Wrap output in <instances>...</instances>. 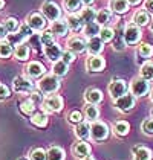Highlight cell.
<instances>
[{"label":"cell","mask_w":153,"mask_h":160,"mask_svg":"<svg viewBox=\"0 0 153 160\" xmlns=\"http://www.w3.org/2000/svg\"><path fill=\"white\" fill-rule=\"evenodd\" d=\"M58 88H60V81H58V78L55 75H46L38 82V90L41 93H46V95L55 93Z\"/></svg>","instance_id":"1"},{"label":"cell","mask_w":153,"mask_h":160,"mask_svg":"<svg viewBox=\"0 0 153 160\" xmlns=\"http://www.w3.org/2000/svg\"><path fill=\"white\" fill-rule=\"evenodd\" d=\"M141 37H142V32H141L140 26H136L135 23L127 25L126 26V29H124V32H123V40H124V43L129 44V46L138 44Z\"/></svg>","instance_id":"2"},{"label":"cell","mask_w":153,"mask_h":160,"mask_svg":"<svg viewBox=\"0 0 153 160\" xmlns=\"http://www.w3.org/2000/svg\"><path fill=\"white\" fill-rule=\"evenodd\" d=\"M130 93L135 96V98H142V96H145L147 93H149V90H150V84H149V81H145V79H142V78H135V79H132V82H130Z\"/></svg>","instance_id":"3"},{"label":"cell","mask_w":153,"mask_h":160,"mask_svg":"<svg viewBox=\"0 0 153 160\" xmlns=\"http://www.w3.org/2000/svg\"><path fill=\"white\" fill-rule=\"evenodd\" d=\"M90 137L97 142H103L109 137V127L106 122L101 121H95L90 125Z\"/></svg>","instance_id":"4"},{"label":"cell","mask_w":153,"mask_h":160,"mask_svg":"<svg viewBox=\"0 0 153 160\" xmlns=\"http://www.w3.org/2000/svg\"><path fill=\"white\" fill-rule=\"evenodd\" d=\"M64 107V101L60 95H49L43 101V110L46 113H58Z\"/></svg>","instance_id":"5"},{"label":"cell","mask_w":153,"mask_h":160,"mask_svg":"<svg viewBox=\"0 0 153 160\" xmlns=\"http://www.w3.org/2000/svg\"><path fill=\"white\" fill-rule=\"evenodd\" d=\"M127 90H129V86L124 79H112L110 84H109V93H110V96H112L113 101L121 98V96H124L127 93Z\"/></svg>","instance_id":"6"},{"label":"cell","mask_w":153,"mask_h":160,"mask_svg":"<svg viewBox=\"0 0 153 160\" xmlns=\"http://www.w3.org/2000/svg\"><path fill=\"white\" fill-rule=\"evenodd\" d=\"M41 12L43 15L49 20V22H57V20H60V15H61V9H60V6L57 5V3H54V2H45L43 3V6H41Z\"/></svg>","instance_id":"7"},{"label":"cell","mask_w":153,"mask_h":160,"mask_svg":"<svg viewBox=\"0 0 153 160\" xmlns=\"http://www.w3.org/2000/svg\"><path fill=\"white\" fill-rule=\"evenodd\" d=\"M135 102H136L135 96H133L132 93H126L124 96L115 99L113 105L118 111H121V113H127V111H130L133 107H135Z\"/></svg>","instance_id":"8"},{"label":"cell","mask_w":153,"mask_h":160,"mask_svg":"<svg viewBox=\"0 0 153 160\" xmlns=\"http://www.w3.org/2000/svg\"><path fill=\"white\" fill-rule=\"evenodd\" d=\"M86 67H87L89 72H95V73L101 72L106 67V60L100 55H90L87 58V61H86Z\"/></svg>","instance_id":"9"},{"label":"cell","mask_w":153,"mask_h":160,"mask_svg":"<svg viewBox=\"0 0 153 160\" xmlns=\"http://www.w3.org/2000/svg\"><path fill=\"white\" fill-rule=\"evenodd\" d=\"M13 86H14V90L18 92V93H28V92H31L34 88L32 81L28 79L26 76H17V78H14Z\"/></svg>","instance_id":"10"},{"label":"cell","mask_w":153,"mask_h":160,"mask_svg":"<svg viewBox=\"0 0 153 160\" xmlns=\"http://www.w3.org/2000/svg\"><path fill=\"white\" fill-rule=\"evenodd\" d=\"M25 72H26V75H28L29 78L37 79V78H40V76H43V75L46 73V69H45V66H43L41 62L32 61V62H29V64L26 66Z\"/></svg>","instance_id":"11"},{"label":"cell","mask_w":153,"mask_h":160,"mask_svg":"<svg viewBox=\"0 0 153 160\" xmlns=\"http://www.w3.org/2000/svg\"><path fill=\"white\" fill-rule=\"evenodd\" d=\"M90 151H92V148L87 142H84V140H81V142H76L74 148H72V152H74V156L78 157V159H86V157H89L90 156Z\"/></svg>","instance_id":"12"},{"label":"cell","mask_w":153,"mask_h":160,"mask_svg":"<svg viewBox=\"0 0 153 160\" xmlns=\"http://www.w3.org/2000/svg\"><path fill=\"white\" fill-rule=\"evenodd\" d=\"M67 49L74 53H81L87 49V43L80 37H72L67 40Z\"/></svg>","instance_id":"13"},{"label":"cell","mask_w":153,"mask_h":160,"mask_svg":"<svg viewBox=\"0 0 153 160\" xmlns=\"http://www.w3.org/2000/svg\"><path fill=\"white\" fill-rule=\"evenodd\" d=\"M45 55H46V58L49 60V61H60V58H61V55H63V52L60 49V46L57 44V43H52L49 46H45Z\"/></svg>","instance_id":"14"},{"label":"cell","mask_w":153,"mask_h":160,"mask_svg":"<svg viewBox=\"0 0 153 160\" xmlns=\"http://www.w3.org/2000/svg\"><path fill=\"white\" fill-rule=\"evenodd\" d=\"M28 26L32 29V31H41L45 26H46V20L41 14L34 12L28 17Z\"/></svg>","instance_id":"15"},{"label":"cell","mask_w":153,"mask_h":160,"mask_svg":"<svg viewBox=\"0 0 153 160\" xmlns=\"http://www.w3.org/2000/svg\"><path fill=\"white\" fill-rule=\"evenodd\" d=\"M104 49V41L100 37H93L89 38L87 41V50H89L90 55H100Z\"/></svg>","instance_id":"16"},{"label":"cell","mask_w":153,"mask_h":160,"mask_svg":"<svg viewBox=\"0 0 153 160\" xmlns=\"http://www.w3.org/2000/svg\"><path fill=\"white\" fill-rule=\"evenodd\" d=\"M84 99H86L87 104L97 105V104H100L103 101V92L98 90V88H89V90H86V93H84Z\"/></svg>","instance_id":"17"},{"label":"cell","mask_w":153,"mask_h":160,"mask_svg":"<svg viewBox=\"0 0 153 160\" xmlns=\"http://www.w3.org/2000/svg\"><path fill=\"white\" fill-rule=\"evenodd\" d=\"M129 5L127 0H110L109 2V9L115 14H124L129 11Z\"/></svg>","instance_id":"18"},{"label":"cell","mask_w":153,"mask_h":160,"mask_svg":"<svg viewBox=\"0 0 153 160\" xmlns=\"http://www.w3.org/2000/svg\"><path fill=\"white\" fill-rule=\"evenodd\" d=\"M132 22H133L136 26L142 28V26H147L152 20H150V15H149V12H147L145 9H141V11H136V12L133 14Z\"/></svg>","instance_id":"19"},{"label":"cell","mask_w":153,"mask_h":160,"mask_svg":"<svg viewBox=\"0 0 153 160\" xmlns=\"http://www.w3.org/2000/svg\"><path fill=\"white\" fill-rule=\"evenodd\" d=\"M74 133L78 139H81V140H86V139H89L90 137V125L87 122H81L75 125V128H74Z\"/></svg>","instance_id":"20"},{"label":"cell","mask_w":153,"mask_h":160,"mask_svg":"<svg viewBox=\"0 0 153 160\" xmlns=\"http://www.w3.org/2000/svg\"><path fill=\"white\" fill-rule=\"evenodd\" d=\"M153 154L149 148L135 147L133 148V160H152Z\"/></svg>","instance_id":"21"},{"label":"cell","mask_w":153,"mask_h":160,"mask_svg":"<svg viewBox=\"0 0 153 160\" xmlns=\"http://www.w3.org/2000/svg\"><path fill=\"white\" fill-rule=\"evenodd\" d=\"M51 31L54 35H60V37H63L67 34V31H69V26L67 23L64 22V20H57V22H54L51 26Z\"/></svg>","instance_id":"22"},{"label":"cell","mask_w":153,"mask_h":160,"mask_svg":"<svg viewBox=\"0 0 153 160\" xmlns=\"http://www.w3.org/2000/svg\"><path fill=\"white\" fill-rule=\"evenodd\" d=\"M66 23H67L69 29H71L72 32H78V31L83 28V20L80 18V15H75V14H71V15H67V18H66Z\"/></svg>","instance_id":"23"},{"label":"cell","mask_w":153,"mask_h":160,"mask_svg":"<svg viewBox=\"0 0 153 160\" xmlns=\"http://www.w3.org/2000/svg\"><path fill=\"white\" fill-rule=\"evenodd\" d=\"M129 131H130V123L129 122H126V121H118V122H115L113 133L118 136V137H124V136H127Z\"/></svg>","instance_id":"24"},{"label":"cell","mask_w":153,"mask_h":160,"mask_svg":"<svg viewBox=\"0 0 153 160\" xmlns=\"http://www.w3.org/2000/svg\"><path fill=\"white\" fill-rule=\"evenodd\" d=\"M110 20H112V11H110V9H100V11L97 12L95 22L100 26H103V28L107 25V23H110Z\"/></svg>","instance_id":"25"},{"label":"cell","mask_w":153,"mask_h":160,"mask_svg":"<svg viewBox=\"0 0 153 160\" xmlns=\"http://www.w3.org/2000/svg\"><path fill=\"white\" fill-rule=\"evenodd\" d=\"M98 116H100V110H98L97 105H93V104L84 105V118L86 119H89L90 122H95L98 119Z\"/></svg>","instance_id":"26"},{"label":"cell","mask_w":153,"mask_h":160,"mask_svg":"<svg viewBox=\"0 0 153 160\" xmlns=\"http://www.w3.org/2000/svg\"><path fill=\"white\" fill-rule=\"evenodd\" d=\"M140 76L142 79H145V81H153V62L152 61H147L144 62L142 66H141V70H140Z\"/></svg>","instance_id":"27"},{"label":"cell","mask_w":153,"mask_h":160,"mask_svg":"<svg viewBox=\"0 0 153 160\" xmlns=\"http://www.w3.org/2000/svg\"><path fill=\"white\" fill-rule=\"evenodd\" d=\"M31 122H32V125H35L38 128H45L48 125V116H46L45 111H38L34 116H31Z\"/></svg>","instance_id":"28"},{"label":"cell","mask_w":153,"mask_h":160,"mask_svg":"<svg viewBox=\"0 0 153 160\" xmlns=\"http://www.w3.org/2000/svg\"><path fill=\"white\" fill-rule=\"evenodd\" d=\"M67 70H69V64H66L63 60L54 62V66H52V75H55L57 78L67 75Z\"/></svg>","instance_id":"29"},{"label":"cell","mask_w":153,"mask_h":160,"mask_svg":"<svg viewBox=\"0 0 153 160\" xmlns=\"http://www.w3.org/2000/svg\"><path fill=\"white\" fill-rule=\"evenodd\" d=\"M66 152L63 148L60 147H51L48 149V160H64Z\"/></svg>","instance_id":"30"},{"label":"cell","mask_w":153,"mask_h":160,"mask_svg":"<svg viewBox=\"0 0 153 160\" xmlns=\"http://www.w3.org/2000/svg\"><path fill=\"white\" fill-rule=\"evenodd\" d=\"M80 18L83 20V23L89 25L92 22H95V18H97V11H95L93 8H89V6H87L86 9H81Z\"/></svg>","instance_id":"31"},{"label":"cell","mask_w":153,"mask_h":160,"mask_svg":"<svg viewBox=\"0 0 153 160\" xmlns=\"http://www.w3.org/2000/svg\"><path fill=\"white\" fill-rule=\"evenodd\" d=\"M29 46L26 44V43H22L20 46H17L15 48V58L18 60V61H26L28 58H29Z\"/></svg>","instance_id":"32"},{"label":"cell","mask_w":153,"mask_h":160,"mask_svg":"<svg viewBox=\"0 0 153 160\" xmlns=\"http://www.w3.org/2000/svg\"><path fill=\"white\" fill-rule=\"evenodd\" d=\"M100 31H101V28H100V25L97 22H92V23L84 26V34H86V37H89V38L98 37L100 35Z\"/></svg>","instance_id":"33"},{"label":"cell","mask_w":153,"mask_h":160,"mask_svg":"<svg viewBox=\"0 0 153 160\" xmlns=\"http://www.w3.org/2000/svg\"><path fill=\"white\" fill-rule=\"evenodd\" d=\"M81 6H83L81 0H64V9L71 14L78 12L81 9Z\"/></svg>","instance_id":"34"},{"label":"cell","mask_w":153,"mask_h":160,"mask_svg":"<svg viewBox=\"0 0 153 160\" xmlns=\"http://www.w3.org/2000/svg\"><path fill=\"white\" fill-rule=\"evenodd\" d=\"M3 26H5V29L8 31V32H17L18 29H20V25H18V20L17 18H14V17H8L5 22H3Z\"/></svg>","instance_id":"35"},{"label":"cell","mask_w":153,"mask_h":160,"mask_svg":"<svg viewBox=\"0 0 153 160\" xmlns=\"http://www.w3.org/2000/svg\"><path fill=\"white\" fill-rule=\"evenodd\" d=\"M35 107H37V105H34V104L28 99V101H23V102L20 104V111H22L25 116H34V114H35V113H34V111H35Z\"/></svg>","instance_id":"36"},{"label":"cell","mask_w":153,"mask_h":160,"mask_svg":"<svg viewBox=\"0 0 153 160\" xmlns=\"http://www.w3.org/2000/svg\"><path fill=\"white\" fill-rule=\"evenodd\" d=\"M98 37L101 38L104 43H109V41H112L115 38V31L112 28H107V26H104L101 28V31H100V35Z\"/></svg>","instance_id":"37"},{"label":"cell","mask_w":153,"mask_h":160,"mask_svg":"<svg viewBox=\"0 0 153 160\" xmlns=\"http://www.w3.org/2000/svg\"><path fill=\"white\" fill-rule=\"evenodd\" d=\"M138 55L142 58H150L153 55V46L149 43H141L138 48Z\"/></svg>","instance_id":"38"},{"label":"cell","mask_w":153,"mask_h":160,"mask_svg":"<svg viewBox=\"0 0 153 160\" xmlns=\"http://www.w3.org/2000/svg\"><path fill=\"white\" fill-rule=\"evenodd\" d=\"M13 55V46L5 40L0 43V58H9Z\"/></svg>","instance_id":"39"},{"label":"cell","mask_w":153,"mask_h":160,"mask_svg":"<svg viewBox=\"0 0 153 160\" xmlns=\"http://www.w3.org/2000/svg\"><path fill=\"white\" fill-rule=\"evenodd\" d=\"M141 130L142 133L147 136H153V118H147L144 119L142 123H141Z\"/></svg>","instance_id":"40"},{"label":"cell","mask_w":153,"mask_h":160,"mask_svg":"<svg viewBox=\"0 0 153 160\" xmlns=\"http://www.w3.org/2000/svg\"><path fill=\"white\" fill-rule=\"evenodd\" d=\"M23 40H25V37H23L20 32H15V34H8V37H6V41H8L11 46H14V44L20 46V44L23 43Z\"/></svg>","instance_id":"41"},{"label":"cell","mask_w":153,"mask_h":160,"mask_svg":"<svg viewBox=\"0 0 153 160\" xmlns=\"http://www.w3.org/2000/svg\"><path fill=\"white\" fill-rule=\"evenodd\" d=\"M31 160H48V151L43 148H35L31 152Z\"/></svg>","instance_id":"42"},{"label":"cell","mask_w":153,"mask_h":160,"mask_svg":"<svg viewBox=\"0 0 153 160\" xmlns=\"http://www.w3.org/2000/svg\"><path fill=\"white\" fill-rule=\"evenodd\" d=\"M67 121L71 123H74V125H78V123L83 122V113L78 110H74L69 113V116H67Z\"/></svg>","instance_id":"43"},{"label":"cell","mask_w":153,"mask_h":160,"mask_svg":"<svg viewBox=\"0 0 153 160\" xmlns=\"http://www.w3.org/2000/svg\"><path fill=\"white\" fill-rule=\"evenodd\" d=\"M40 38H41V44H43V46H49L52 43H55V41H54V34H52V31H45V32L40 35Z\"/></svg>","instance_id":"44"},{"label":"cell","mask_w":153,"mask_h":160,"mask_svg":"<svg viewBox=\"0 0 153 160\" xmlns=\"http://www.w3.org/2000/svg\"><path fill=\"white\" fill-rule=\"evenodd\" d=\"M40 44H41V38H40V35H37V34H32L31 37L28 38V46H31L32 49L38 50L40 49Z\"/></svg>","instance_id":"45"},{"label":"cell","mask_w":153,"mask_h":160,"mask_svg":"<svg viewBox=\"0 0 153 160\" xmlns=\"http://www.w3.org/2000/svg\"><path fill=\"white\" fill-rule=\"evenodd\" d=\"M29 101L34 104V105H43V95H41V92H32L31 93V96H29Z\"/></svg>","instance_id":"46"},{"label":"cell","mask_w":153,"mask_h":160,"mask_svg":"<svg viewBox=\"0 0 153 160\" xmlns=\"http://www.w3.org/2000/svg\"><path fill=\"white\" fill-rule=\"evenodd\" d=\"M61 60H63V61L66 62V64H71V62L75 60V53H74V52H71L69 49L64 50L63 55H61Z\"/></svg>","instance_id":"47"},{"label":"cell","mask_w":153,"mask_h":160,"mask_svg":"<svg viewBox=\"0 0 153 160\" xmlns=\"http://www.w3.org/2000/svg\"><path fill=\"white\" fill-rule=\"evenodd\" d=\"M9 96H11V90L6 86L0 84V101H6Z\"/></svg>","instance_id":"48"},{"label":"cell","mask_w":153,"mask_h":160,"mask_svg":"<svg viewBox=\"0 0 153 160\" xmlns=\"http://www.w3.org/2000/svg\"><path fill=\"white\" fill-rule=\"evenodd\" d=\"M18 32H20V34H22V35H23L25 38H29L31 35H32V29L28 26V23H26V25H23V26H20Z\"/></svg>","instance_id":"49"},{"label":"cell","mask_w":153,"mask_h":160,"mask_svg":"<svg viewBox=\"0 0 153 160\" xmlns=\"http://www.w3.org/2000/svg\"><path fill=\"white\" fill-rule=\"evenodd\" d=\"M144 9L149 14H153V0H145L144 3Z\"/></svg>","instance_id":"50"},{"label":"cell","mask_w":153,"mask_h":160,"mask_svg":"<svg viewBox=\"0 0 153 160\" xmlns=\"http://www.w3.org/2000/svg\"><path fill=\"white\" fill-rule=\"evenodd\" d=\"M6 37H8V31L5 29V26L3 25H0V40H2V41H5Z\"/></svg>","instance_id":"51"},{"label":"cell","mask_w":153,"mask_h":160,"mask_svg":"<svg viewBox=\"0 0 153 160\" xmlns=\"http://www.w3.org/2000/svg\"><path fill=\"white\" fill-rule=\"evenodd\" d=\"M129 5H133V6H136V5H140L141 0H127Z\"/></svg>","instance_id":"52"},{"label":"cell","mask_w":153,"mask_h":160,"mask_svg":"<svg viewBox=\"0 0 153 160\" xmlns=\"http://www.w3.org/2000/svg\"><path fill=\"white\" fill-rule=\"evenodd\" d=\"M81 2H83V5H87V6H90L95 0H81Z\"/></svg>","instance_id":"53"},{"label":"cell","mask_w":153,"mask_h":160,"mask_svg":"<svg viewBox=\"0 0 153 160\" xmlns=\"http://www.w3.org/2000/svg\"><path fill=\"white\" fill-rule=\"evenodd\" d=\"M3 5H5V0H0V9L3 8Z\"/></svg>","instance_id":"54"},{"label":"cell","mask_w":153,"mask_h":160,"mask_svg":"<svg viewBox=\"0 0 153 160\" xmlns=\"http://www.w3.org/2000/svg\"><path fill=\"white\" fill-rule=\"evenodd\" d=\"M83 160H95V159H93V157H90V156H89V157H86V159H83Z\"/></svg>","instance_id":"55"},{"label":"cell","mask_w":153,"mask_h":160,"mask_svg":"<svg viewBox=\"0 0 153 160\" xmlns=\"http://www.w3.org/2000/svg\"><path fill=\"white\" fill-rule=\"evenodd\" d=\"M150 29H152V31H153V20H152V22H150Z\"/></svg>","instance_id":"56"},{"label":"cell","mask_w":153,"mask_h":160,"mask_svg":"<svg viewBox=\"0 0 153 160\" xmlns=\"http://www.w3.org/2000/svg\"><path fill=\"white\" fill-rule=\"evenodd\" d=\"M18 160H29V159H26V157H22V159H18Z\"/></svg>","instance_id":"57"},{"label":"cell","mask_w":153,"mask_h":160,"mask_svg":"<svg viewBox=\"0 0 153 160\" xmlns=\"http://www.w3.org/2000/svg\"><path fill=\"white\" fill-rule=\"evenodd\" d=\"M152 101H153V92H152Z\"/></svg>","instance_id":"58"}]
</instances>
